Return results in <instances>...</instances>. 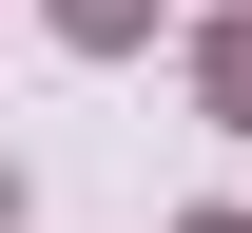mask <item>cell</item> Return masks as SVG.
I'll list each match as a JSON object with an SVG mask.
<instances>
[{
  "mask_svg": "<svg viewBox=\"0 0 252 233\" xmlns=\"http://www.w3.org/2000/svg\"><path fill=\"white\" fill-rule=\"evenodd\" d=\"M136 20H156V0H59V39H136Z\"/></svg>",
  "mask_w": 252,
  "mask_h": 233,
  "instance_id": "obj_1",
  "label": "cell"
}]
</instances>
